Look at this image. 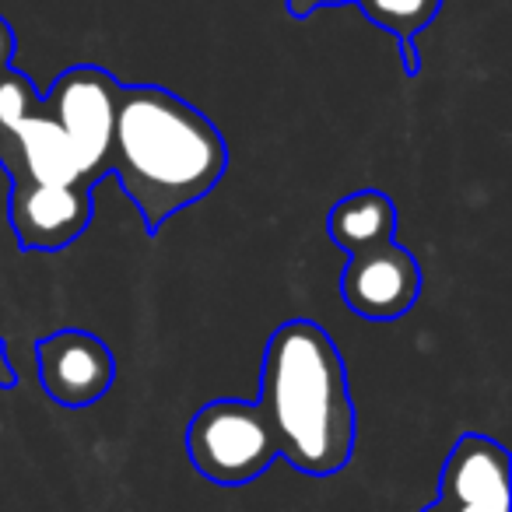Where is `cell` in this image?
Instances as JSON below:
<instances>
[{"label": "cell", "instance_id": "3", "mask_svg": "<svg viewBox=\"0 0 512 512\" xmlns=\"http://www.w3.org/2000/svg\"><path fill=\"white\" fill-rule=\"evenodd\" d=\"M186 453L207 481L239 488L278 460V442L256 400H211L190 418Z\"/></svg>", "mask_w": 512, "mask_h": 512}, {"label": "cell", "instance_id": "13", "mask_svg": "<svg viewBox=\"0 0 512 512\" xmlns=\"http://www.w3.org/2000/svg\"><path fill=\"white\" fill-rule=\"evenodd\" d=\"M341 4H355V0H285V8L292 18H309L323 8H341Z\"/></svg>", "mask_w": 512, "mask_h": 512}, {"label": "cell", "instance_id": "14", "mask_svg": "<svg viewBox=\"0 0 512 512\" xmlns=\"http://www.w3.org/2000/svg\"><path fill=\"white\" fill-rule=\"evenodd\" d=\"M18 386V372L11 365V355H8V344L0 337V390H15Z\"/></svg>", "mask_w": 512, "mask_h": 512}, {"label": "cell", "instance_id": "4", "mask_svg": "<svg viewBox=\"0 0 512 512\" xmlns=\"http://www.w3.org/2000/svg\"><path fill=\"white\" fill-rule=\"evenodd\" d=\"M116 99H120V81L95 64H78L64 71L53 81L50 92L39 99L43 116H50L71 141L88 186L109 176Z\"/></svg>", "mask_w": 512, "mask_h": 512}, {"label": "cell", "instance_id": "1", "mask_svg": "<svg viewBox=\"0 0 512 512\" xmlns=\"http://www.w3.org/2000/svg\"><path fill=\"white\" fill-rule=\"evenodd\" d=\"M225 169V137L200 109L158 85H120L109 176L141 211L144 232L158 235L172 214L204 200Z\"/></svg>", "mask_w": 512, "mask_h": 512}, {"label": "cell", "instance_id": "8", "mask_svg": "<svg viewBox=\"0 0 512 512\" xmlns=\"http://www.w3.org/2000/svg\"><path fill=\"white\" fill-rule=\"evenodd\" d=\"M446 512H509V453L488 435L467 432L449 449L439 474Z\"/></svg>", "mask_w": 512, "mask_h": 512}, {"label": "cell", "instance_id": "12", "mask_svg": "<svg viewBox=\"0 0 512 512\" xmlns=\"http://www.w3.org/2000/svg\"><path fill=\"white\" fill-rule=\"evenodd\" d=\"M39 99H43V95H36L32 81L25 78L22 71H15V67H4V71H0V169L8 165L11 134H15V127L25 116L36 113Z\"/></svg>", "mask_w": 512, "mask_h": 512}, {"label": "cell", "instance_id": "10", "mask_svg": "<svg viewBox=\"0 0 512 512\" xmlns=\"http://www.w3.org/2000/svg\"><path fill=\"white\" fill-rule=\"evenodd\" d=\"M327 232L344 256H362L393 242L397 232V207L383 190H358L348 193L330 207Z\"/></svg>", "mask_w": 512, "mask_h": 512}, {"label": "cell", "instance_id": "6", "mask_svg": "<svg viewBox=\"0 0 512 512\" xmlns=\"http://www.w3.org/2000/svg\"><path fill=\"white\" fill-rule=\"evenodd\" d=\"M421 295V267L397 239L362 256H348L341 274V299L362 320H400Z\"/></svg>", "mask_w": 512, "mask_h": 512}, {"label": "cell", "instance_id": "2", "mask_svg": "<svg viewBox=\"0 0 512 512\" xmlns=\"http://www.w3.org/2000/svg\"><path fill=\"white\" fill-rule=\"evenodd\" d=\"M267 425L295 470L330 477L344 470L355 453V404L348 369L313 320H288L271 334L260 372V397Z\"/></svg>", "mask_w": 512, "mask_h": 512}, {"label": "cell", "instance_id": "11", "mask_svg": "<svg viewBox=\"0 0 512 512\" xmlns=\"http://www.w3.org/2000/svg\"><path fill=\"white\" fill-rule=\"evenodd\" d=\"M355 4L372 25L397 36L400 46L414 43V36L428 29L442 8V0H355Z\"/></svg>", "mask_w": 512, "mask_h": 512}, {"label": "cell", "instance_id": "16", "mask_svg": "<svg viewBox=\"0 0 512 512\" xmlns=\"http://www.w3.org/2000/svg\"><path fill=\"white\" fill-rule=\"evenodd\" d=\"M421 512H446V509H442L439 502H432V505H428V509H421Z\"/></svg>", "mask_w": 512, "mask_h": 512}, {"label": "cell", "instance_id": "5", "mask_svg": "<svg viewBox=\"0 0 512 512\" xmlns=\"http://www.w3.org/2000/svg\"><path fill=\"white\" fill-rule=\"evenodd\" d=\"M39 383L60 407H92L113 390L116 358L102 337L88 330H57L36 344Z\"/></svg>", "mask_w": 512, "mask_h": 512}, {"label": "cell", "instance_id": "15", "mask_svg": "<svg viewBox=\"0 0 512 512\" xmlns=\"http://www.w3.org/2000/svg\"><path fill=\"white\" fill-rule=\"evenodd\" d=\"M11 57H15V29L0 18V71L11 67Z\"/></svg>", "mask_w": 512, "mask_h": 512}, {"label": "cell", "instance_id": "7", "mask_svg": "<svg viewBox=\"0 0 512 512\" xmlns=\"http://www.w3.org/2000/svg\"><path fill=\"white\" fill-rule=\"evenodd\" d=\"M95 218L88 186L11 183V228L25 253H60L85 235Z\"/></svg>", "mask_w": 512, "mask_h": 512}, {"label": "cell", "instance_id": "9", "mask_svg": "<svg viewBox=\"0 0 512 512\" xmlns=\"http://www.w3.org/2000/svg\"><path fill=\"white\" fill-rule=\"evenodd\" d=\"M4 172L11 176V183L88 186L85 169H81L71 141H67L64 130H60L50 116H43V109L25 116L15 127V134H11V155H8ZM88 190H95V186H88Z\"/></svg>", "mask_w": 512, "mask_h": 512}]
</instances>
